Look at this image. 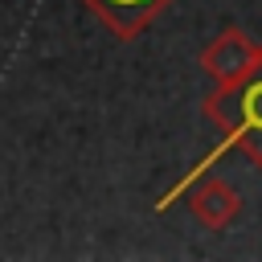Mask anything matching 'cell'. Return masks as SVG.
<instances>
[{"label":"cell","instance_id":"obj_2","mask_svg":"<svg viewBox=\"0 0 262 262\" xmlns=\"http://www.w3.org/2000/svg\"><path fill=\"white\" fill-rule=\"evenodd\" d=\"M258 57H262V41H254L250 33L229 25V29H221V37H213L201 49V70L217 86H233L258 66Z\"/></svg>","mask_w":262,"mask_h":262},{"label":"cell","instance_id":"obj_4","mask_svg":"<svg viewBox=\"0 0 262 262\" xmlns=\"http://www.w3.org/2000/svg\"><path fill=\"white\" fill-rule=\"evenodd\" d=\"M188 209H192V217H196L205 229H225V225H233V217L242 213V196H237L233 184H225V180H217V176H205V180L188 192Z\"/></svg>","mask_w":262,"mask_h":262},{"label":"cell","instance_id":"obj_1","mask_svg":"<svg viewBox=\"0 0 262 262\" xmlns=\"http://www.w3.org/2000/svg\"><path fill=\"white\" fill-rule=\"evenodd\" d=\"M205 115L225 131V139L254 168H262V57L242 82L217 86L205 98Z\"/></svg>","mask_w":262,"mask_h":262},{"label":"cell","instance_id":"obj_3","mask_svg":"<svg viewBox=\"0 0 262 262\" xmlns=\"http://www.w3.org/2000/svg\"><path fill=\"white\" fill-rule=\"evenodd\" d=\"M119 41H135L172 0H82Z\"/></svg>","mask_w":262,"mask_h":262}]
</instances>
